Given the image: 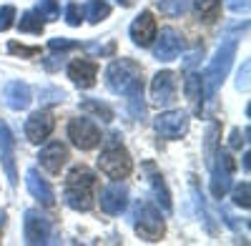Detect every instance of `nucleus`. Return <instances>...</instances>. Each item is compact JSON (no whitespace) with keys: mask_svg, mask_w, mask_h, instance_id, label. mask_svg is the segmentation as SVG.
Here are the masks:
<instances>
[{"mask_svg":"<svg viewBox=\"0 0 251 246\" xmlns=\"http://www.w3.org/2000/svg\"><path fill=\"white\" fill-rule=\"evenodd\" d=\"M96 186H98V176L78 163L73 166L66 176V186H63V198L73 211H91L96 203Z\"/></svg>","mask_w":251,"mask_h":246,"instance_id":"1","label":"nucleus"},{"mask_svg":"<svg viewBox=\"0 0 251 246\" xmlns=\"http://www.w3.org/2000/svg\"><path fill=\"white\" fill-rule=\"evenodd\" d=\"M106 83L118 96L143 93V68L131 58H116L106 71Z\"/></svg>","mask_w":251,"mask_h":246,"instance_id":"2","label":"nucleus"},{"mask_svg":"<svg viewBox=\"0 0 251 246\" xmlns=\"http://www.w3.org/2000/svg\"><path fill=\"white\" fill-rule=\"evenodd\" d=\"M236 46H239V35L236 33H228L224 40H221V46L214 55V60L208 63L206 73H203V91L208 93V98H214L219 86L224 83V78L228 75V68H231L234 63V55H236Z\"/></svg>","mask_w":251,"mask_h":246,"instance_id":"3","label":"nucleus"},{"mask_svg":"<svg viewBox=\"0 0 251 246\" xmlns=\"http://www.w3.org/2000/svg\"><path fill=\"white\" fill-rule=\"evenodd\" d=\"M98 169L106 173L108 178L113 181H121V178H128L131 171H133V158L131 153L123 148V143L118 141V133H113L106 143V148L100 151L98 156Z\"/></svg>","mask_w":251,"mask_h":246,"instance_id":"4","label":"nucleus"},{"mask_svg":"<svg viewBox=\"0 0 251 246\" xmlns=\"http://www.w3.org/2000/svg\"><path fill=\"white\" fill-rule=\"evenodd\" d=\"M133 229L143 241H161L166 234V223L161 219V211L151 201H138L133 211Z\"/></svg>","mask_w":251,"mask_h":246,"instance_id":"5","label":"nucleus"},{"mask_svg":"<svg viewBox=\"0 0 251 246\" xmlns=\"http://www.w3.org/2000/svg\"><path fill=\"white\" fill-rule=\"evenodd\" d=\"M211 166V194L214 198H224L231 189V176L236 171V161L228 151H216L214 158L208 161Z\"/></svg>","mask_w":251,"mask_h":246,"instance_id":"6","label":"nucleus"},{"mask_svg":"<svg viewBox=\"0 0 251 246\" xmlns=\"http://www.w3.org/2000/svg\"><path fill=\"white\" fill-rule=\"evenodd\" d=\"M68 138H71V143L75 148L91 151L103 141V133H100V128L91 118H73L68 123Z\"/></svg>","mask_w":251,"mask_h":246,"instance_id":"7","label":"nucleus"},{"mask_svg":"<svg viewBox=\"0 0 251 246\" xmlns=\"http://www.w3.org/2000/svg\"><path fill=\"white\" fill-rule=\"evenodd\" d=\"M153 126H156L158 136L176 141V138L186 136V131H188V113L186 111H166V113L156 116Z\"/></svg>","mask_w":251,"mask_h":246,"instance_id":"8","label":"nucleus"},{"mask_svg":"<svg viewBox=\"0 0 251 246\" xmlns=\"http://www.w3.org/2000/svg\"><path fill=\"white\" fill-rule=\"evenodd\" d=\"M183 50V38L178 30L174 28H163L161 35H156V46H153V58L161 60V63H169V60H176Z\"/></svg>","mask_w":251,"mask_h":246,"instance_id":"9","label":"nucleus"},{"mask_svg":"<svg viewBox=\"0 0 251 246\" xmlns=\"http://www.w3.org/2000/svg\"><path fill=\"white\" fill-rule=\"evenodd\" d=\"M176 91H178V78L174 71H161L153 75L151 83V100L158 106H171L176 100Z\"/></svg>","mask_w":251,"mask_h":246,"instance_id":"10","label":"nucleus"},{"mask_svg":"<svg viewBox=\"0 0 251 246\" xmlns=\"http://www.w3.org/2000/svg\"><path fill=\"white\" fill-rule=\"evenodd\" d=\"M126 206H128V189H126V183L113 181V183H108V186L100 191V209L106 211L108 216L123 214Z\"/></svg>","mask_w":251,"mask_h":246,"instance_id":"11","label":"nucleus"},{"mask_svg":"<svg viewBox=\"0 0 251 246\" xmlns=\"http://www.w3.org/2000/svg\"><path fill=\"white\" fill-rule=\"evenodd\" d=\"M68 158H71L68 146H66V143H60V141H50L48 146H43L40 153H38L40 166H43L48 173H53V176H58L63 171V166L68 163Z\"/></svg>","mask_w":251,"mask_h":246,"instance_id":"12","label":"nucleus"},{"mask_svg":"<svg viewBox=\"0 0 251 246\" xmlns=\"http://www.w3.org/2000/svg\"><path fill=\"white\" fill-rule=\"evenodd\" d=\"M156 35H158V23H156L153 13L151 10H143L131 23V38H133V43L141 46V48H149V46H153Z\"/></svg>","mask_w":251,"mask_h":246,"instance_id":"13","label":"nucleus"},{"mask_svg":"<svg viewBox=\"0 0 251 246\" xmlns=\"http://www.w3.org/2000/svg\"><path fill=\"white\" fill-rule=\"evenodd\" d=\"M23 229H25V244H48L50 239V221L35 209L25 211Z\"/></svg>","mask_w":251,"mask_h":246,"instance_id":"14","label":"nucleus"},{"mask_svg":"<svg viewBox=\"0 0 251 246\" xmlns=\"http://www.w3.org/2000/svg\"><path fill=\"white\" fill-rule=\"evenodd\" d=\"M55 128V118L48 111H35L25 121V138L30 143H43Z\"/></svg>","mask_w":251,"mask_h":246,"instance_id":"15","label":"nucleus"},{"mask_svg":"<svg viewBox=\"0 0 251 246\" xmlns=\"http://www.w3.org/2000/svg\"><path fill=\"white\" fill-rule=\"evenodd\" d=\"M0 161H3V169L10 178L13 186H18V171H15V138L8 128L5 121H0Z\"/></svg>","mask_w":251,"mask_h":246,"instance_id":"16","label":"nucleus"},{"mask_svg":"<svg viewBox=\"0 0 251 246\" xmlns=\"http://www.w3.org/2000/svg\"><path fill=\"white\" fill-rule=\"evenodd\" d=\"M3 100L10 111H25L33 100L28 83H23V80H8L3 86Z\"/></svg>","mask_w":251,"mask_h":246,"instance_id":"17","label":"nucleus"},{"mask_svg":"<svg viewBox=\"0 0 251 246\" xmlns=\"http://www.w3.org/2000/svg\"><path fill=\"white\" fill-rule=\"evenodd\" d=\"M96 75H98V66L93 60H86V58H75L73 63L68 66V78L78 88H91L96 86Z\"/></svg>","mask_w":251,"mask_h":246,"instance_id":"18","label":"nucleus"},{"mask_svg":"<svg viewBox=\"0 0 251 246\" xmlns=\"http://www.w3.org/2000/svg\"><path fill=\"white\" fill-rule=\"evenodd\" d=\"M25 183H28V191L33 194V198H38L40 203H46V206H53L55 203V194L50 189V183L46 178H40V173L35 169L25 171Z\"/></svg>","mask_w":251,"mask_h":246,"instance_id":"19","label":"nucleus"},{"mask_svg":"<svg viewBox=\"0 0 251 246\" xmlns=\"http://www.w3.org/2000/svg\"><path fill=\"white\" fill-rule=\"evenodd\" d=\"M183 93H186L188 100H191L194 113L201 116V108H203V75H199V73H188L186 80H183Z\"/></svg>","mask_w":251,"mask_h":246,"instance_id":"20","label":"nucleus"},{"mask_svg":"<svg viewBox=\"0 0 251 246\" xmlns=\"http://www.w3.org/2000/svg\"><path fill=\"white\" fill-rule=\"evenodd\" d=\"M151 189L156 194V201H158V206L163 209V214H171L174 211V203H171V191L169 186H166V181L161 173H151Z\"/></svg>","mask_w":251,"mask_h":246,"instance_id":"21","label":"nucleus"},{"mask_svg":"<svg viewBox=\"0 0 251 246\" xmlns=\"http://www.w3.org/2000/svg\"><path fill=\"white\" fill-rule=\"evenodd\" d=\"M194 8L203 23H216L221 18V0H194Z\"/></svg>","mask_w":251,"mask_h":246,"instance_id":"22","label":"nucleus"},{"mask_svg":"<svg viewBox=\"0 0 251 246\" xmlns=\"http://www.w3.org/2000/svg\"><path fill=\"white\" fill-rule=\"evenodd\" d=\"M18 28H20V33H33V35H40V33H43V28H46V23L40 20V15H38L35 10H28V13L20 15Z\"/></svg>","mask_w":251,"mask_h":246,"instance_id":"23","label":"nucleus"},{"mask_svg":"<svg viewBox=\"0 0 251 246\" xmlns=\"http://www.w3.org/2000/svg\"><path fill=\"white\" fill-rule=\"evenodd\" d=\"M83 13H86V18L91 20L93 25H98L100 20H106L111 15V5L106 3V0H91V3L83 8Z\"/></svg>","mask_w":251,"mask_h":246,"instance_id":"24","label":"nucleus"},{"mask_svg":"<svg viewBox=\"0 0 251 246\" xmlns=\"http://www.w3.org/2000/svg\"><path fill=\"white\" fill-rule=\"evenodd\" d=\"M80 108L86 111V113H93V116L100 118V121H113V108L106 106V103H100V100L86 98V100H80Z\"/></svg>","mask_w":251,"mask_h":246,"instance_id":"25","label":"nucleus"},{"mask_svg":"<svg viewBox=\"0 0 251 246\" xmlns=\"http://www.w3.org/2000/svg\"><path fill=\"white\" fill-rule=\"evenodd\" d=\"M158 10L169 18H178L188 10V0H158Z\"/></svg>","mask_w":251,"mask_h":246,"instance_id":"26","label":"nucleus"},{"mask_svg":"<svg viewBox=\"0 0 251 246\" xmlns=\"http://www.w3.org/2000/svg\"><path fill=\"white\" fill-rule=\"evenodd\" d=\"M35 13L43 20H58L60 18V5H58V0H38Z\"/></svg>","mask_w":251,"mask_h":246,"instance_id":"27","label":"nucleus"},{"mask_svg":"<svg viewBox=\"0 0 251 246\" xmlns=\"http://www.w3.org/2000/svg\"><path fill=\"white\" fill-rule=\"evenodd\" d=\"M66 100V91L55 88V86H46L40 88V103H63Z\"/></svg>","mask_w":251,"mask_h":246,"instance_id":"28","label":"nucleus"},{"mask_svg":"<svg viewBox=\"0 0 251 246\" xmlns=\"http://www.w3.org/2000/svg\"><path fill=\"white\" fill-rule=\"evenodd\" d=\"M8 53L20 55V58H35V55H40V48L38 46H23V43L10 40V43H8Z\"/></svg>","mask_w":251,"mask_h":246,"instance_id":"29","label":"nucleus"},{"mask_svg":"<svg viewBox=\"0 0 251 246\" xmlns=\"http://www.w3.org/2000/svg\"><path fill=\"white\" fill-rule=\"evenodd\" d=\"M249 181H241V183H236V189H234V203L236 206H241V209H249L251 206V198H249Z\"/></svg>","mask_w":251,"mask_h":246,"instance_id":"30","label":"nucleus"},{"mask_svg":"<svg viewBox=\"0 0 251 246\" xmlns=\"http://www.w3.org/2000/svg\"><path fill=\"white\" fill-rule=\"evenodd\" d=\"M83 18H86V13H83V8H80L78 3H71V5L66 8V23H68V25L78 28V25L83 23Z\"/></svg>","mask_w":251,"mask_h":246,"instance_id":"31","label":"nucleus"},{"mask_svg":"<svg viewBox=\"0 0 251 246\" xmlns=\"http://www.w3.org/2000/svg\"><path fill=\"white\" fill-rule=\"evenodd\" d=\"M48 48L50 50H60V53H66V50H75V48H80V43H75V40H68V38H50L48 40Z\"/></svg>","mask_w":251,"mask_h":246,"instance_id":"32","label":"nucleus"},{"mask_svg":"<svg viewBox=\"0 0 251 246\" xmlns=\"http://www.w3.org/2000/svg\"><path fill=\"white\" fill-rule=\"evenodd\" d=\"M13 18H15V8L13 5H3V8H0V33H5L13 25Z\"/></svg>","mask_w":251,"mask_h":246,"instance_id":"33","label":"nucleus"},{"mask_svg":"<svg viewBox=\"0 0 251 246\" xmlns=\"http://www.w3.org/2000/svg\"><path fill=\"white\" fill-rule=\"evenodd\" d=\"M226 5L234 13H246L249 10V0H226Z\"/></svg>","mask_w":251,"mask_h":246,"instance_id":"34","label":"nucleus"},{"mask_svg":"<svg viewBox=\"0 0 251 246\" xmlns=\"http://www.w3.org/2000/svg\"><path fill=\"white\" fill-rule=\"evenodd\" d=\"M43 63H46L48 71H58V68L63 66V53H60V55H50V58H46Z\"/></svg>","mask_w":251,"mask_h":246,"instance_id":"35","label":"nucleus"},{"mask_svg":"<svg viewBox=\"0 0 251 246\" xmlns=\"http://www.w3.org/2000/svg\"><path fill=\"white\" fill-rule=\"evenodd\" d=\"M236 86H239V88H246V86H249V63H244V68H241V73H239V80H236Z\"/></svg>","mask_w":251,"mask_h":246,"instance_id":"36","label":"nucleus"},{"mask_svg":"<svg viewBox=\"0 0 251 246\" xmlns=\"http://www.w3.org/2000/svg\"><path fill=\"white\" fill-rule=\"evenodd\" d=\"M241 143H244V141H241V131L234 128V131H231V141H228V146H231V148H239Z\"/></svg>","mask_w":251,"mask_h":246,"instance_id":"37","label":"nucleus"},{"mask_svg":"<svg viewBox=\"0 0 251 246\" xmlns=\"http://www.w3.org/2000/svg\"><path fill=\"white\" fill-rule=\"evenodd\" d=\"M118 3H121L123 8H133V5H136V0H118Z\"/></svg>","mask_w":251,"mask_h":246,"instance_id":"38","label":"nucleus"},{"mask_svg":"<svg viewBox=\"0 0 251 246\" xmlns=\"http://www.w3.org/2000/svg\"><path fill=\"white\" fill-rule=\"evenodd\" d=\"M3 221H5V211H0V226H3Z\"/></svg>","mask_w":251,"mask_h":246,"instance_id":"39","label":"nucleus"}]
</instances>
